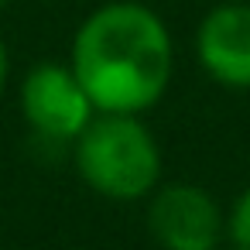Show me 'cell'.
Masks as SVG:
<instances>
[{"instance_id": "cell-2", "label": "cell", "mask_w": 250, "mask_h": 250, "mask_svg": "<svg viewBox=\"0 0 250 250\" xmlns=\"http://www.w3.org/2000/svg\"><path fill=\"white\" fill-rule=\"evenodd\" d=\"M72 161L83 182L113 199H144L161 178V147L137 113H96L72 141Z\"/></svg>"}, {"instance_id": "cell-1", "label": "cell", "mask_w": 250, "mask_h": 250, "mask_svg": "<svg viewBox=\"0 0 250 250\" xmlns=\"http://www.w3.org/2000/svg\"><path fill=\"white\" fill-rule=\"evenodd\" d=\"M69 65L96 113H144L171 83L168 24L137 0H106L76 31Z\"/></svg>"}, {"instance_id": "cell-8", "label": "cell", "mask_w": 250, "mask_h": 250, "mask_svg": "<svg viewBox=\"0 0 250 250\" xmlns=\"http://www.w3.org/2000/svg\"><path fill=\"white\" fill-rule=\"evenodd\" d=\"M7 4H11V0H0V11H4V7H7Z\"/></svg>"}, {"instance_id": "cell-9", "label": "cell", "mask_w": 250, "mask_h": 250, "mask_svg": "<svg viewBox=\"0 0 250 250\" xmlns=\"http://www.w3.org/2000/svg\"><path fill=\"white\" fill-rule=\"evenodd\" d=\"M233 250H236V247H233Z\"/></svg>"}, {"instance_id": "cell-3", "label": "cell", "mask_w": 250, "mask_h": 250, "mask_svg": "<svg viewBox=\"0 0 250 250\" xmlns=\"http://www.w3.org/2000/svg\"><path fill=\"white\" fill-rule=\"evenodd\" d=\"M21 113L42 141L72 144L96 117V106L72 65L38 62L21 83Z\"/></svg>"}, {"instance_id": "cell-7", "label": "cell", "mask_w": 250, "mask_h": 250, "mask_svg": "<svg viewBox=\"0 0 250 250\" xmlns=\"http://www.w3.org/2000/svg\"><path fill=\"white\" fill-rule=\"evenodd\" d=\"M7 69H11V59H7V45L0 38V93H4V83H7Z\"/></svg>"}, {"instance_id": "cell-6", "label": "cell", "mask_w": 250, "mask_h": 250, "mask_svg": "<svg viewBox=\"0 0 250 250\" xmlns=\"http://www.w3.org/2000/svg\"><path fill=\"white\" fill-rule=\"evenodd\" d=\"M226 233L236 250H250V188H243L226 216Z\"/></svg>"}, {"instance_id": "cell-5", "label": "cell", "mask_w": 250, "mask_h": 250, "mask_svg": "<svg viewBox=\"0 0 250 250\" xmlns=\"http://www.w3.org/2000/svg\"><path fill=\"white\" fill-rule=\"evenodd\" d=\"M199 65L229 89H250V4L219 0L195 28Z\"/></svg>"}, {"instance_id": "cell-4", "label": "cell", "mask_w": 250, "mask_h": 250, "mask_svg": "<svg viewBox=\"0 0 250 250\" xmlns=\"http://www.w3.org/2000/svg\"><path fill=\"white\" fill-rule=\"evenodd\" d=\"M147 226L161 250H219L226 219L206 188L175 182L154 192Z\"/></svg>"}]
</instances>
